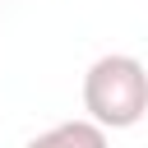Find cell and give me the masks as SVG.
<instances>
[{"mask_svg": "<svg viewBox=\"0 0 148 148\" xmlns=\"http://www.w3.org/2000/svg\"><path fill=\"white\" fill-rule=\"evenodd\" d=\"M83 111L102 130H130L148 116V65L111 51L97 56L83 74Z\"/></svg>", "mask_w": 148, "mask_h": 148, "instance_id": "6da1fadb", "label": "cell"}, {"mask_svg": "<svg viewBox=\"0 0 148 148\" xmlns=\"http://www.w3.org/2000/svg\"><path fill=\"white\" fill-rule=\"evenodd\" d=\"M28 148H106V130L83 120H60L51 130H42L37 139H28Z\"/></svg>", "mask_w": 148, "mask_h": 148, "instance_id": "7a4b0ae2", "label": "cell"}]
</instances>
